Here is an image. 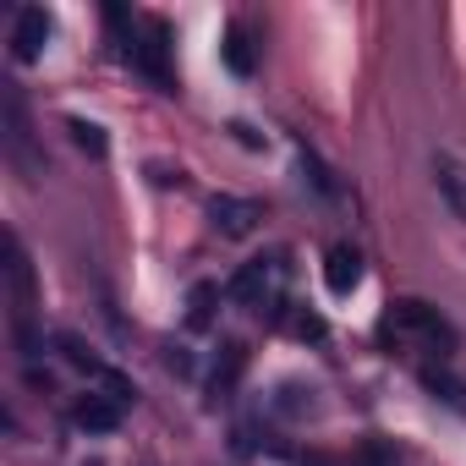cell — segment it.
<instances>
[{"instance_id":"cell-1","label":"cell","mask_w":466,"mask_h":466,"mask_svg":"<svg viewBox=\"0 0 466 466\" xmlns=\"http://www.w3.org/2000/svg\"><path fill=\"white\" fill-rule=\"evenodd\" d=\"M379 329H384V335H395L400 346H417V351H433V357H450V351L461 346L455 324H450L439 308L417 302V297L390 302V313H384V324H379Z\"/></svg>"},{"instance_id":"cell-2","label":"cell","mask_w":466,"mask_h":466,"mask_svg":"<svg viewBox=\"0 0 466 466\" xmlns=\"http://www.w3.org/2000/svg\"><path fill=\"white\" fill-rule=\"evenodd\" d=\"M280 286H286V253H264L253 264L237 269V280H230V302H242V308H269L280 313Z\"/></svg>"},{"instance_id":"cell-3","label":"cell","mask_w":466,"mask_h":466,"mask_svg":"<svg viewBox=\"0 0 466 466\" xmlns=\"http://www.w3.org/2000/svg\"><path fill=\"white\" fill-rule=\"evenodd\" d=\"M121 56H127V61H137V66H143L159 88L170 83V61H165V56H170V28H165L159 17H148V23H143V39L132 34V45H127Z\"/></svg>"},{"instance_id":"cell-4","label":"cell","mask_w":466,"mask_h":466,"mask_svg":"<svg viewBox=\"0 0 466 466\" xmlns=\"http://www.w3.org/2000/svg\"><path fill=\"white\" fill-rule=\"evenodd\" d=\"M50 34H56L50 12H45V6H23V12H17V28H12V56H17L23 66L39 61L45 45H50Z\"/></svg>"},{"instance_id":"cell-5","label":"cell","mask_w":466,"mask_h":466,"mask_svg":"<svg viewBox=\"0 0 466 466\" xmlns=\"http://www.w3.org/2000/svg\"><path fill=\"white\" fill-rule=\"evenodd\" d=\"M208 219H214L219 237H253V225H258L264 214H258V203H248V198H214V203H208Z\"/></svg>"},{"instance_id":"cell-6","label":"cell","mask_w":466,"mask_h":466,"mask_svg":"<svg viewBox=\"0 0 466 466\" xmlns=\"http://www.w3.org/2000/svg\"><path fill=\"white\" fill-rule=\"evenodd\" d=\"M433 187H439L444 208L466 225V165L455 154H433Z\"/></svg>"},{"instance_id":"cell-7","label":"cell","mask_w":466,"mask_h":466,"mask_svg":"<svg viewBox=\"0 0 466 466\" xmlns=\"http://www.w3.org/2000/svg\"><path fill=\"white\" fill-rule=\"evenodd\" d=\"M324 286H329L335 297H351V291L362 286V253H357L351 242L329 248V258H324Z\"/></svg>"},{"instance_id":"cell-8","label":"cell","mask_w":466,"mask_h":466,"mask_svg":"<svg viewBox=\"0 0 466 466\" xmlns=\"http://www.w3.org/2000/svg\"><path fill=\"white\" fill-rule=\"evenodd\" d=\"M269 406H275V417H286V422H308V417H319V390L302 384V379H286V384H275Z\"/></svg>"},{"instance_id":"cell-9","label":"cell","mask_w":466,"mask_h":466,"mask_svg":"<svg viewBox=\"0 0 466 466\" xmlns=\"http://www.w3.org/2000/svg\"><path fill=\"white\" fill-rule=\"evenodd\" d=\"M72 422L83 433H116L121 428V395H83L72 406Z\"/></svg>"},{"instance_id":"cell-10","label":"cell","mask_w":466,"mask_h":466,"mask_svg":"<svg viewBox=\"0 0 466 466\" xmlns=\"http://www.w3.org/2000/svg\"><path fill=\"white\" fill-rule=\"evenodd\" d=\"M219 56H225V66L237 72V77H253V66H258V56H253V39H248V28H242V23H230V28H225V45H219Z\"/></svg>"},{"instance_id":"cell-11","label":"cell","mask_w":466,"mask_h":466,"mask_svg":"<svg viewBox=\"0 0 466 466\" xmlns=\"http://www.w3.org/2000/svg\"><path fill=\"white\" fill-rule=\"evenodd\" d=\"M242 368H248V351H242V346H225V357L214 362V400H225L230 390H237Z\"/></svg>"},{"instance_id":"cell-12","label":"cell","mask_w":466,"mask_h":466,"mask_svg":"<svg viewBox=\"0 0 466 466\" xmlns=\"http://www.w3.org/2000/svg\"><path fill=\"white\" fill-rule=\"evenodd\" d=\"M66 132H72V143H77V148H88L94 159H105V148H110V137H105V127H94V121H83V116H72V121H66Z\"/></svg>"},{"instance_id":"cell-13","label":"cell","mask_w":466,"mask_h":466,"mask_svg":"<svg viewBox=\"0 0 466 466\" xmlns=\"http://www.w3.org/2000/svg\"><path fill=\"white\" fill-rule=\"evenodd\" d=\"M275 319H286V324H291V335H297V340H324V335H329V329H324V319H319V313H308V308H291V313H286V308H280V313H275Z\"/></svg>"},{"instance_id":"cell-14","label":"cell","mask_w":466,"mask_h":466,"mask_svg":"<svg viewBox=\"0 0 466 466\" xmlns=\"http://www.w3.org/2000/svg\"><path fill=\"white\" fill-rule=\"evenodd\" d=\"M214 302H219V291H214V286H192V297H187V324H192V329H203V324L214 319Z\"/></svg>"},{"instance_id":"cell-15","label":"cell","mask_w":466,"mask_h":466,"mask_svg":"<svg viewBox=\"0 0 466 466\" xmlns=\"http://www.w3.org/2000/svg\"><path fill=\"white\" fill-rule=\"evenodd\" d=\"M61 351H66V362H77V368H88V373H105V362H99L77 335H61ZM105 379H110V373H105Z\"/></svg>"},{"instance_id":"cell-16","label":"cell","mask_w":466,"mask_h":466,"mask_svg":"<svg viewBox=\"0 0 466 466\" xmlns=\"http://www.w3.org/2000/svg\"><path fill=\"white\" fill-rule=\"evenodd\" d=\"M428 390L444 400V406H455V411H466V390L455 384V379H444V373H428Z\"/></svg>"},{"instance_id":"cell-17","label":"cell","mask_w":466,"mask_h":466,"mask_svg":"<svg viewBox=\"0 0 466 466\" xmlns=\"http://www.w3.org/2000/svg\"><path fill=\"white\" fill-rule=\"evenodd\" d=\"M351 466H395V455H390L384 444H362V450L351 455Z\"/></svg>"},{"instance_id":"cell-18","label":"cell","mask_w":466,"mask_h":466,"mask_svg":"<svg viewBox=\"0 0 466 466\" xmlns=\"http://www.w3.org/2000/svg\"><path fill=\"white\" fill-rule=\"evenodd\" d=\"M230 132H237V143H248V148H264V137H258L248 121H230Z\"/></svg>"}]
</instances>
